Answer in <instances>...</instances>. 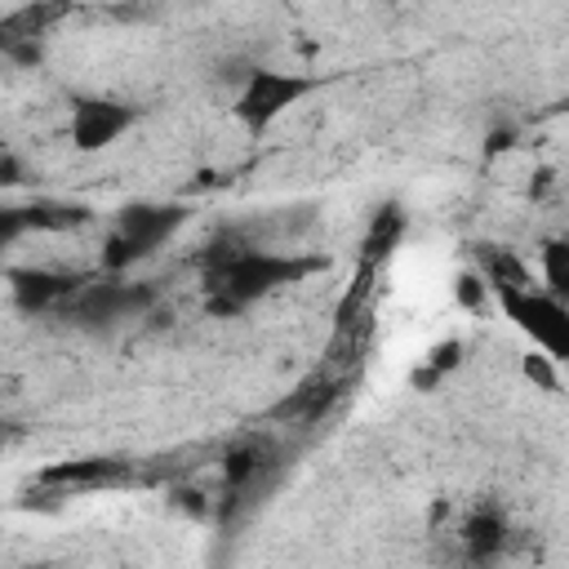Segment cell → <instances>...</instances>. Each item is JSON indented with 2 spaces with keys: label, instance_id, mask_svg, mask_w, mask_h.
<instances>
[{
  "label": "cell",
  "instance_id": "6da1fadb",
  "mask_svg": "<svg viewBox=\"0 0 569 569\" xmlns=\"http://www.w3.org/2000/svg\"><path fill=\"white\" fill-rule=\"evenodd\" d=\"M507 538H511V525H507L502 507H493V502H471L467 507V516L458 525V547L467 556L489 560V556H498L507 547Z\"/></svg>",
  "mask_w": 569,
  "mask_h": 569
}]
</instances>
